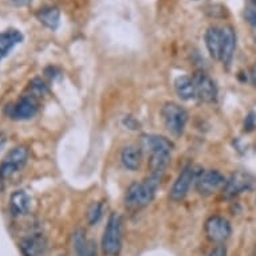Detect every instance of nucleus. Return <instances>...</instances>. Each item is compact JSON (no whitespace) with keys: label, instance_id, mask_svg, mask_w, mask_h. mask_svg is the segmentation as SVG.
<instances>
[{"label":"nucleus","instance_id":"nucleus-1","mask_svg":"<svg viewBox=\"0 0 256 256\" xmlns=\"http://www.w3.org/2000/svg\"><path fill=\"white\" fill-rule=\"evenodd\" d=\"M160 185L158 174H152L141 182H133L125 194V204L130 210H141L150 204Z\"/></svg>","mask_w":256,"mask_h":256},{"label":"nucleus","instance_id":"nucleus-2","mask_svg":"<svg viewBox=\"0 0 256 256\" xmlns=\"http://www.w3.org/2000/svg\"><path fill=\"white\" fill-rule=\"evenodd\" d=\"M122 248V218L117 212L109 216L104 236L102 251L106 256H118Z\"/></svg>","mask_w":256,"mask_h":256},{"label":"nucleus","instance_id":"nucleus-3","mask_svg":"<svg viewBox=\"0 0 256 256\" xmlns=\"http://www.w3.org/2000/svg\"><path fill=\"white\" fill-rule=\"evenodd\" d=\"M161 116L164 120L165 128L170 134L178 137L184 133L185 125L188 122V113L182 106L174 102H166L161 109Z\"/></svg>","mask_w":256,"mask_h":256},{"label":"nucleus","instance_id":"nucleus-4","mask_svg":"<svg viewBox=\"0 0 256 256\" xmlns=\"http://www.w3.org/2000/svg\"><path fill=\"white\" fill-rule=\"evenodd\" d=\"M227 178L218 170H202L196 178V189L202 196H210L224 189Z\"/></svg>","mask_w":256,"mask_h":256},{"label":"nucleus","instance_id":"nucleus-5","mask_svg":"<svg viewBox=\"0 0 256 256\" xmlns=\"http://www.w3.org/2000/svg\"><path fill=\"white\" fill-rule=\"evenodd\" d=\"M204 231H206V238L216 244H222L226 240L231 236V224L227 218H222V216H210L206 222L204 226Z\"/></svg>","mask_w":256,"mask_h":256},{"label":"nucleus","instance_id":"nucleus-6","mask_svg":"<svg viewBox=\"0 0 256 256\" xmlns=\"http://www.w3.org/2000/svg\"><path fill=\"white\" fill-rule=\"evenodd\" d=\"M192 80H194V90H196V97L206 104H212L216 101L218 88H216L214 80L206 72L198 70L192 76Z\"/></svg>","mask_w":256,"mask_h":256},{"label":"nucleus","instance_id":"nucleus-7","mask_svg":"<svg viewBox=\"0 0 256 256\" xmlns=\"http://www.w3.org/2000/svg\"><path fill=\"white\" fill-rule=\"evenodd\" d=\"M28 157V150L26 146H15L12 150H10L7 156L0 164V178L4 180L15 173L19 168L26 164Z\"/></svg>","mask_w":256,"mask_h":256},{"label":"nucleus","instance_id":"nucleus-8","mask_svg":"<svg viewBox=\"0 0 256 256\" xmlns=\"http://www.w3.org/2000/svg\"><path fill=\"white\" fill-rule=\"evenodd\" d=\"M38 97H35L34 94L23 96L15 105H11L10 117L16 120H28L34 117L35 113L38 112Z\"/></svg>","mask_w":256,"mask_h":256},{"label":"nucleus","instance_id":"nucleus-9","mask_svg":"<svg viewBox=\"0 0 256 256\" xmlns=\"http://www.w3.org/2000/svg\"><path fill=\"white\" fill-rule=\"evenodd\" d=\"M194 178V170L190 165H186L182 170L180 172V174L177 176L174 184L172 185V189H170V198L173 202H181L182 198L186 196L189 188H190V184Z\"/></svg>","mask_w":256,"mask_h":256},{"label":"nucleus","instance_id":"nucleus-10","mask_svg":"<svg viewBox=\"0 0 256 256\" xmlns=\"http://www.w3.org/2000/svg\"><path fill=\"white\" fill-rule=\"evenodd\" d=\"M23 256H43L47 250V240L42 234L24 236L19 243Z\"/></svg>","mask_w":256,"mask_h":256},{"label":"nucleus","instance_id":"nucleus-11","mask_svg":"<svg viewBox=\"0 0 256 256\" xmlns=\"http://www.w3.org/2000/svg\"><path fill=\"white\" fill-rule=\"evenodd\" d=\"M252 178L250 174L243 172H236L234 173L226 182V186L222 189V192L228 198L236 196V194L250 190L252 188Z\"/></svg>","mask_w":256,"mask_h":256},{"label":"nucleus","instance_id":"nucleus-12","mask_svg":"<svg viewBox=\"0 0 256 256\" xmlns=\"http://www.w3.org/2000/svg\"><path fill=\"white\" fill-rule=\"evenodd\" d=\"M141 149L150 153L156 152H169L172 153L174 145L170 140L158 134H144L141 137Z\"/></svg>","mask_w":256,"mask_h":256},{"label":"nucleus","instance_id":"nucleus-13","mask_svg":"<svg viewBox=\"0 0 256 256\" xmlns=\"http://www.w3.org/2000/svg\"><path fill=\"white\" fill-rule=\"evenodd\" d=\"M222 56L220 60L226 68H230L234 54H235L236 48V34L235 30L232 28L231 26H224L222 27Z\"/></svg>","mask_w":256,"mask_h":256},{"label":"nucleus","instance_id":"nucleus-14","mask_svg":"<svg viewBox=\"0 0 256 256\" xmlns=\"http://www.w3.org/2000/svg\"><path fill=\"white\" fill-rule=\"evenodd\" d=\"M206 44L210 56L216 60H220L222 47V30L220 27L212 26L206 30Z\"/></svg>","mask_w":256,"mask_h":256},{"label":"nucleus","instance_id":"nucleus-15","mask_svg":"<svg viewBox=\"0 0 256 256\" xmlns=\"http://www.w3.org/2000/svg\"><path fill=\"white\" fill-rule=\"evenodd\" d=\"M72 239H74V250L76 256H97V244L92 240L86 239L82 230H76Z\"/></svg>","mask_w":256,"mask_h":256},{"label":"nucleus","instance_id":"nucleus-16","mask_svg":"<svg viewBox=\"0 0 256 256\" xmlns=\"http://www.w3.org/2000/svg\"><path fill=\"white\" fill-rule=\"evenodd\" d=\"M142 160V153L141 148L136 145H126L121 152V161L122 165L129 170H137L141 165Z\"/></svg>","mask_w":256,"mask_h":256},{"label":"nucleus","instance_id":"nucleus-17","mask_svg":"<svg viewBox=\"0 0 256 256\" xmlns=\"http://www.w3.org/2000/svg\"><path fill=\"white\" fill-rule=\"evenodd\" d=\"M30 196L24 190H15L10 198V210L14 216H22L30 210Z\"/></svg>","mask_w":256,"mask_h":256},{"label":"nucleus","instance_id":"nucleus-18","mask_svg":"<svg viewBox=\"0 0 256 256\" xmlns=\"http://www.w3.org/2000/svg\"><path fill=\"white\" fill-rule=\"evenodd\" d=\"M174 90H176L177 96L184 101H189V100H194L196 97L194 80L186 76H177L176 80H174Z\"/></svg>","mask_w":256,"mask_h":256},{"label":"nucleus","instance_id":"nucleus-19","mask_svg":"<svg viewBox=\"0 0 256 256\" xmlns=\"http://www.w3.org/2000/svg\"><path fill=\"white\" fill-rule=\"evenodd\" d=\"M170 154L169 152H156L149 154V169H150L152 174H161L165 172V169L168 168L169 162H170Z\"/></svg>","mask_w":256,"mask_h":256},{"label":"nucleus","instance_id":"nucleus-20","mask_svg":"<svg viewBox=\"0 0 256 256\" xmlns=\"http://www.w3.org/2000/svg\"><path fill=\"white\" fill-rule=\"evenodd\" d=\"M23 40V35L18 30H7L0 34V54L4 56L12 50L14 46Z\"/></svg>","mask_w":256,"mask_h":256},{"label":"nucleus","instance_id":"nucleus-21","mask_svg":"<svg viewBox=\"0 0 256 256\" xmlns=\"http://www.w3.org/2000/svg\"><path fill=\"white\" fill-rule=\"evenodd\" d=\"M39 22L43 26H46L47 28L50 30H56L59 26V20H60V12L56 7H46L42 8L36 14Z\"/></svg>","mask_w":256,"mask_h":256},{"label":"nucleus","instance_id":"nucleus-22","mask_svg":"<svg viewBox=\"0 0 256 256\" xmlns=\"http://www.w3.org/2000/svg\"><path fill=\"white\" fill-rule=\"evenodd\" d=\"M86 218H88V222L90 224V226L97 224V222H100L102 218V204L101 202H92V206H88Z\"/></svg>","mask_w":256,"mask_h":256},{"label":"nucleus","instance_id":"nucleus-23","mask_svg":"<svg viewBox=\"0 0 256 256\" xmlns=\"http://www.w3.org/2000/svg\"><path fill=\"white\" fill-rule=\"evenodd\" d=\"M244 16L248 20V23L256 28V0H246Z\"/></svg>","mask_w":256,"mask_h":256},{"label":"nucleus","instance_id":"nucleus-24","mask_svg":"<svg viewBox=\"0 0 256 256\" xmlns=\"http://www.w3.org/2000/svg\"><path fill=\"white\" fill-rule=\"evenodd\" d=\"M30 88H31V94H34L35 97H40L44 96L48 90H47V84L39 78H35L31 84H30Z\"/></svg>","mask_w":256,"mask_h":256},{"label":"nucleus","instance_id":"nucleus-25","mask_svg":"<svg viewBox=\"0 0 256 256\" xmlns=\"http://www.w3.org/2000/svg\"><path fill=\"white\" fill-rule=\"evenodd\" d=\"M210 256H227V248L222 244H218L210 251Z\"/></svg>","mask_w":256,"mask_h":256},{"label":"nucleus","instance_id":"nucleus-26","mask_svg":"<svg viewBox=\"0 0 256 256\" xmlns=\"http://www.w3.org/2000/svg\"><path fill=\"white\" fill-rule=\"evenodd\" d=\"M10 2L15 7H24V6H28L32 0H10Z\"/></svg>","mask_w":256,"mask_h":256},{"label":"nucleus","instance_id":"nucleus-27","mask_svg":"<svg viewBox=\"0 0 256 256\" xmlns=\"http://www.w3.org/2000/svg\"><path fill=\"white\" fill-rule=\"evenodd\" d=\"M251 78H252V84H255V88H256V60H255V63H254V66H252Z\"/></svg>","mask_w":256,"mask_h":256},{"label":"nucleus","instance_id":"nucleus-28","mask_svg":"<svg viewBox=\"0 0 256 256\" xmlns=\"http://www.w3.org/2000/svg\"><path fill=\"white\" fill-rule=\"evenodd\" d=\"M0 58H2V54H0Z\"/></svg>","mask_w":256,"mask_h":256}]
</instances>
